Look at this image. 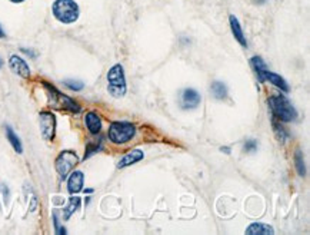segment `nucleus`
<instances>
[{
  "mask_svg": "<svg viewBox=\"0 0 310 235\" xmlns=\"http://www.w3.org/2000/svg\"><path fill=\"white\" fill-rule=\"evenodd\" d=\"M52 12L56 20L65 25L75 23L80 16L79 4L75 0H54L52 4Z\"/></svg>",
  "mask_w": 310,
  "mask_h": 235,
  "instance_id": "nucleus-1",
  "label": "nucleus"
},
{
  "mask_svg": "<svg viewBox=\"0 0 310 235\" xmlns=\"http://www.w3.org/2000/svg\"><path fill=\"white\" fill-rule=\"evenodd\" d=\"M269 108L273 114V117L278 118L279 120L282 122H294L297 119V112L293 108V105L289 102V99H286L282 95H273L269 98Z\"/></svg>",
  "mask_w": 310,
  "mask_h": 235,
  "instance_id": "nucleus-2",
  "label": "nucleus"
},
{
  "mask_svg": "<svg viewBox=\"0 0 310 235\" xmlns=\"http://www.w3.org/2000/svg\"><path fill=\"white\" fill-rule=\"evenodd\" d=\"M107 90L113 98H123L126 95L128 85L122 65H114L107 72Z\"/></svg>",
  "mask_w": 310,
  "mask_h": 235,
  "instance_id": "nucleus-3",
  "label": "nucleus"
},
{
  "mask_svg": "<svg viewBox=\"0 0 310 235\" xmlns=\"http://www.w3.org/2000/svg\"><path fill=\"white\" fill-rule=\"evenodd\" d=\"M136 135V128L130 122H113L109 128L107 136L116 145H123L131 141Z\"/></svg>",
  "mask_w": 310,
  "mask_h": 235,
  "instance_id": "nucleus-4",
  "label": "nucleus"
},
{
  "mask_svg": "<svg viewBox=\"0 0 310 235\" xmlns=\"http://www.w3.org/2000/svg\"><path fill=\"white\" fill-rule=\"evenodd\" d=\"M48 93H49V99H50V105H53L54 108L57 109H63V111H70V112H75L78 114L80 111L79 105H76V102L73 99H70L69 96H66L63 93H60L54 86H52L49 84H43Z\"/></svg>",
  "mask_w": 310,
  "mask_h": 235,
  "instance_id": "nucleus-5",
  "label": "nucleus"
},
{
  "mask_svg": "<svg viewBox=\"0 0 310 235\" xmlns=\"http://www.w3.org/2000/svg\"><path fill=\"white\" fill-rule=\"evenodd\" d=\"M79 164V158L73 151H63L59 153L56 158V171L60 175V178L65 179L66 176L70 174V171Z\"/></svg>",
  "mask_w": 310,
  "mask_h": 235,
  "instance_id": "nucleus-6",
  "label": "nucleus"
},
{
  "mask_svg": "<svg viewBox=\"0 0 310 235\" xmlns=\"http://www.w3.org/2000/svg\"><path fill=\"white\" fill-rule=\"evenodd\" d=\"M39 123H40V132L43 139L52 141L56 134V117L52 112H40Z\"/></svg>",
  "mask_w": 310,
  "mask_h": 235,
  "instance_id": "nucleus-7",
  "label": "nucleus"
},
{
  "mask_svg": "<svg viewBox=\"0 0 310 235\" xmlns=\"http://www.w3.org/2000/svg\"><path fill=\"white\" fill-rule=\"evenodd\" d=\"M9 66L12 69L13 73H16L17 76L23 78V79H29L30 78V69L29 65L17 55H12L9 58Z\"/></svg>",
  "mask_w": 310,
  "mask_h": 235,
  "instance_id": "nucleus-8",
  "label": "nucleus"
},
{
  "mask_svg": "<svg viewBox=\"0 0 310 235\" xmlns=\"http://www.w3.org/2000/svg\"><path fill=\"white\" fill-rule=\"evenodd\" d=\"M180 103H181V108L183 109H195L200 105V95L197 92L196 89H184L181 92V96H180Z\"/></svg>",
  "mask_w": 310,
  "mask_h": 235,
  "instance_id": "nucleus-9",
  "label": "nucleus"
},
{
  "mask_svg": "<svg viewBox=\"0 0 310 235\" xmlns=\"http://www.w3.org/2000/svg\"><path fill=\"white\" fill-rule=\"evenodd\" d=\"M84 184V174L82 171H75L67 179V191L69 194H78L83 189Z\"/></svg>",
  "mask_w": 310,
  "mask_h": 235,
  "instance_id": "nucleus-10",
  "label": "nucleus"
},
{
  "mask_svg": "<svg viewBox=\"0 0 310 235\" xmlns=\"http://www.w3.org/2000/svg\"><path fill=\"white\" fill-rule=\"evenodd\" d=\"M84 123L86 128L89 129V132L92 135H99L102 131V119L96 112H87L84 118Z\"/></svg>",
  "mask_w": 310,
  "mask_h": 235,
  "instance_id": "nucleus-11",
  "label": "nucleus"
},
{
  "mask_svg": "<svg viewBox=\"0 0 310 235\" xmlns=\"http://www.w3.org/2000/svg\"><path fill=\"white\" fill-rule=\"evenodd\" d=\"M143 158H145V153H143L142 149H133V151H130L129 153H126V155L119 161L117 168H126V167H129V165H133V164L142 161Z\"/></svg>",
  "mask_w": 310,
  "mask_h": 235,
  "instance_id": "nucleus-12",
  "label": "nucleus"
},
{
  "mask_svg": "<svg viewBox=\"0 0 310 235\" xmlns=\"http://www.w3.org/2000/svg\"><path fill=\"white\" fill-rule=\"evenodd\" d=\"M229 20H230V28H232V32H233V36H234V39L243 46V48H247V40H246L245 37V33H243V29H242V26H240V23H239V20H237V17L236 16H232L229 17Z\"/></svg>",
  "mask_w": 310,
  "mask_h": 235,
  "instance_id": "nucleus-13",
  "label": "nucleus"
},
{
  "mask_svg": "<svg viewBox=\"0 0 310 235\" xmlns=\"http://www.w3.org/2000/svg\"><path fill=\"white\" fill-rule=\"evenodd\" d=\"M250 66L253 67L255 73L258 75V79H259V82H260V84H263V82H264V73L269 70L267 65L264 63V60L261 59L260 56H253V58L250 59Z\"/></svg>",
  "mask_w": 310,
  "mask_h": 235,
  "instance_id": "nucleus-14",
  "label": "nucleus"
},
{
  "mask_svg": "<svg viewBox=\"0 0 310 235\" xmlns=\"http://www.w3.org/2000/svg\"><path fill=\"white\" fill-rule=\"evenodd\" d=\"M266 81H269L270 84H273L276 88H279L280 90H283V92H289V84L284 81L283 76H280L278 73H273V72L267 70V72L264 73V82H266Z\"/></svg>",
  "mask_w": 310,
  "mask_h": 235,
  "instance_id": "nucleus-15",
  "label": "nucleus"
},
{
  "mask_svg": "<svg viewBox=\"0 0 310 235\" xmlns=\"http://www.w3.org/2000/svg\"><path fill=\"white\" fill-rule=\"evenodd\" d=\"M245 234L247 235H258V234H263V235H272L275 234L273 228L267 224H263V222H255L252 225L247 227V230L245 231Z\"/></svg>",
  "mask_w": 310,
  "mask_h": 235,
  "instance_id": "nucleus-16",
  "label": "nucleus"
},
{
  "mask_svg": "<svg viewBox=\"0 0 310 235\" xmlns=\"http://www.w3.org/2000/svg\"><path fill=\"white\" fill-rule=\"evenodd\" d=\"M80 204H82V200H80L79 197H72V198L69 200V202H67V206L63 209V218H70V217L73 215V212L79 209Z\"/></svg>",
  "mask_w": 310,
  "mask_h": 235,
  "instance_id": "nucleus-17",
  "label": "nucleus"
},
{
  "mask_svg": "<svg viewBox=\"0 0 310 235\" xmlns=\"http://www.w3.org/2000/svg\"><path fill=\"white\" fill-rule=\"evenodd\" d=\"M6 136L10 142V145L13 147V149L17 152V153H22L23 152V147H22V141L19 139V136L16 135V132L10 128V126H6Z\"/></svg>",
  "mask_w": 310,
  "mask_h": 235,
  "instance_id": "nucleus-18",
  "label": "nucleus"
},
{
  "mask_svg": "<svg viewBox=\"0 0 310 235\" xmlns=\"http://www.w3.org/2000/svg\"><path fill=\"white\" fill-rule=\"evenodd\" d=\"M212 93L216 99L223 101V99H226V96H228V86L223 84V82H213Z\"/></svg>",
  "mask_w": 310,
  "mask_h": 235,
  "instance_id": "nucleus-19",
  "label": "nucleus"
},
{
  "mask_svg": "<svg viewBox=\"0 0 310 235\" xmlns=\"http://www.w3.org/2000/svg\"><path fill=\"white\" fill-rule=\"evenodd\" d=\"M294 164H296L297 174H299L300 176H305L306 168H305V161H303V152L300 151V149H297L296 153H294Z\"/></svg>",
  "mask_w": 310,
  "mask_h": 235,
  "instance_id": "nucleus-20",
  "label": "nucleus"
},
{
  "mask_svg": "<svg viewBox=\"0 0 310 235\" xmlns=\"http://www.w3.org/2000/svg\"><path fill=\"white\" fill-rule=\"evenodd\" d=\"M273 128H275V131H276V135H278L279 139H284V138H287V136H289V134H287V132L282 128V125L278 123L275 119H273Z\"/></svg>",
  "mask_w": 310,
  "mask_h": 235,
  "instance_id": "nucleus-21",
  "label": "nucleus"
},
{
  "mask_svg": "<svg viewBox=\"0 0 310 235\" xmlns=\"http://www.w3.org/2000/svg\"><path fill=\"white\" fill-rule=\"evenodd\" d=\"M258 149V142L255 139H249L245 142V151L246 152H255Z\"/></svg>",
  "mask_w": 310,
  "mask_h": 235,
  "instance_id": "nucleus-22",
  "label": "nucleus"
},
{
  "mask_svg": "<svg viewBox=\"0 0 310 235\" xmlns=\"http://www.w3.org/2000/svg\"><path fill=\"white\" fill-rule=\"evenodd\" d=\"M65 85L67 88H70L72 90H80L83 89L82 82H78V81H66Z\"/></svg>",
  "mask_w": 310,
  "mask_h": 235,
  "instance_id": "nucleus-23",
  "label": "nucleus"
},
{
  "mask_svg": "<svg viewBox=\"0 0 310 235\" xmlns=\"http://www.w3.org/2000/svg\"><path fill=\"white\" fill-rule=\"evenodd\" d=\"M100 149V144H93V145H89L87 147V152L84 153V159H87L92 153H95V152H98Z\"/></svg>",
  "mask_w": 310,
  "mask_h": 235,
  "instance_id": "nucleus-24",
  "label": "nucleus"
},
{
  "mask_svg": "<svg viewBox=\"0 0 310 235\" xmlns=\"http://www.w3.org/2000/svg\"><path fill=\"white\" fill-rule=\"evenodd\" d=\"M3 37H6V33H4V30H3V28L0 26V39H3Z\"/></svg>",
  "mask_w": 310,
  "mask_h": 235,
  "instance_id": "nucleus-25",
  "label": "nucleus"
},
{
  "mask_svg": "<svg viewBox=\"0 0 310 235\" xmlns=\"http://www.w3.org/2000/svg\"><path fill=\"white\" fill-rule=\"evenodd\" d=\"M220 151H225V152H226V153H230V149H229L228 147H223V148H222Z\"/></svg>",
  "mask_w": 310,
  "mask_h": 235,
  "instance_id": "nucleus-26",
  "label": "nucleus"
},
{
  "mask_svg": "<svg viewBox=\"0 0 310 235\" xmlns=\"http://www.w3.org/2000/svg\"><path fill=\"white\" fill-rule=\"evenodd\" d=\"M12 3H22V1H25V0H10Z\"/></svg>",
  "mask_w": 310,
  "mask_h": 235,
  "instance_id": "nucleus-27",
  "label": "nucleus"
},
{
  "mask_svg": "<svg viewBox=\"0 0 310 235\" xmlns=\"http://www.w3.org/2000/svg\"><path fill=\"white\" fill-rule=\"evenodd\" d=\"M1 65H3V62H1V60H0V67H1Z\"/></svg>",
  "mask_w": 310,
  "mask_h": 235,
  "instance_id": "nucleus-28",
  "label": "nucleus"
}]
</instances>
